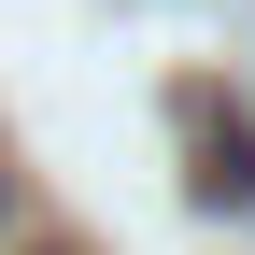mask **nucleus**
Wrapping results in <instances>:
<instances>
[{
	"label": "nucleus",
	"instance_id": "nucleus-1",
	"mask_svg": "<svg viewBox=\"0 0 255 255\" xmlns=\"http://www.w3.org/2000/svg\"><path fill=\"white\" fill-rule=\"evenodd\" d=\"M0 227H14V170H0Z\"/></svg>",
	"mask_w": 255,
	"mask_h": 255
}]
</instances>
